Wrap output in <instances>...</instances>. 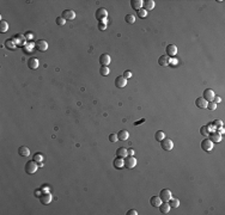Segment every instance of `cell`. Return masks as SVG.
Instances as JSON below:
<instances>
[{
    "label": "cell",
    "instance_id": "obj_41",
    "mask_svg": "<svg viewBox=\"0 0 225 215\" xmlns=\"http://www.w3.org/2000/svg\"><path fill=\"white\" fill-rule=\"evenodd\" d=\"M213 124H214V125H217V127H218V125H219V127H221V125H223V122H221V121L216 120V121L213 122Z\"/></svg>",
    "mask_w": 225,
    "mask_h": 215
},
{
    "label": "cell",
    "instance_id": "obj_3",
    "mask_svg": "<svg viewBox=\"0 0 225 215\" xmlns=\"http://www.w3.org/2000/svg\"><path fill=\"white\" fill-rule=\"evenodd\" d=\"M123 160H124V167H126V169L132 170L133 167L136 166V159L133 155H127Z\"/></svg>",
    "mask_w": 225,
    "mask_h": 215
},
{
    "label": "cell",
    "instance_id": "obj_22",
    "mask_svg": "<svg viewBox=\"0 0 225 215\" xmlns=\"http://www.w3.org/2000/svg\"><path fill=\"white\" fill-rule=\"evenodd\" d=\"M150 203H151V206H152V207L158 208V207L160 206V203H162V200H160V197H159V196H152V197H151V200H150Z\"/></svg>",
    "mask_w": 225,
    "mask_h": 215
},
{
    "label": "cell",
    "instance_id": "obj_40",
    "mask_svg": "<svg viewBox=\"0 0 225 215\" xmlns=\"http://www.w3.org/2000/svg\"><path fill=\"white\" fill-rule=\"evenodd\" d=\"M127 215H138V211H136L135 209H131V210H128Z\"/></svg>",
    "mask_w": 225,
    "mask_h": 215
},
{
    "label": "cell",
    "instance_id": "obj_10",
    "mask_svg": "<svg viewBox=\"0 0 225 215\" xmlns=\"http://www.w3.org/2000/svg\"><path fill=\"white\" fill-rule=\"evenodd\" d=\"M126 85H127V79L123 78L122 75H119V77L115 79V86L117 88H123Z\"/></svg>",
    "mask_w": 225,
    "mask_h": 215
},
{
    "label": "cell",
    "instance_id": "obj_29",
    "mask_svg": "<svg viewBox=\"0 0 225 215\" xmlns=\"http://www.w3.org/2000/svg\"><path fill=\"white\" fill-rule=\"evenodd\" d=\"M99 73H101V75H103V77H107V75H109L110 71H109L108 66H101V69H99Z\"/></svg>",
    "mask_w": 225,
    "mask_h": 215
},
{
    "label": "cell",
    "instance_id": "obj_18",
    "mask_svg": "<svg viewBox=\"0 0 225 215\" xmlns=\"http://www.w3.org/2000/svg\"><path fill=\"white\" fill-rule=\"evenodd\" d=\"M18 154L20 157H29L30 155V149L27 146H20L18 148Z\"/></svg>",
    "mask_w": 225,
    "mask_h": 215
},
{
    "label": "cell",
    "instance_id": "obj_5",
    "mask_svg": "<svg viewBox=\"0 0 225 215\" xmlns=\"http://www.w3.org/2000/svg\"><path fill=\"white\" fill-rule=\"evenodd\" d=\"M160 146H162V148H163L164 151H171L174 148V142L170 140L169 137H165V139H163V140L160 141Z\"/></svg>",
    "mask_w": 225,
    "mask_h": 215
},
{
    "label": "cell",
    "instance_id": "obj_24",
    "mask_svg": "<svg viewBox=\"0 0 225 215\" xmlns=\"http://www.w3.org/2000/svg\"><path fill=\"white\" fill-rule=\"evenodd\" d=\"M158 208L160 209L162 214H168L170 211V204L168 203V202H163V203H160V206Z\"/></svg>",
    "mask_w": 225,
    "mask_h": 215
},
{
    "label": "cell",
    "instance_id": "obj_21",
    "mask_svg": "<svg viewBox=\"0 0 225 215\" xmlns=\"http://www.w3.org/2000/svg\"><path fill=\"white\" fill-rule=\"evenodd\" d=\"M117 137H119V140H122V141H126L127 139L129 137V133L126 130V129H122L117 133Z\"/></svg>",
    "mask_w": 225,
    "mask_h": 215
},
{
    "label": "cell",
    "instance_id": "obj_36",
    "mask_svg": "<svg viewBox=\"0 0 225 215\" xmlns=\"http://www.w3.org/2000/svg\"><path fill=\"white\" fill-rule=\"evenodd\" d=\"M55 22H56V24H58V25H60V27H61V25H65V23H66V20H65L64 18H62V17H58Z\"/></svg>",
    "mask_w": 225,
    "mask_h": 215
},
{
    "label": "cell",
    "instance_id": "obj_28",
    "mask_svg": "<svg viewBox=\"0 0 225 215\" xmlns=\"http://www.w3.org/2000/svg\"><path fill=\"white\" fill-rule=\"evenodd\" d=\"M200 134H201L202 136H208V135H210L208 125H202V127L200 128Z\"/></svg>",
    "mask_w": 225,
    "mask_h": 215
},
{
    "label": "cell",
    "instance_id": "obj_6",
    "mask_svg": "<svg viewBox=\"0 0 225 215\" xmlns=\"http://www.w3.org/2000/svg\"><path fill=\"white\" fill-rule=\"evenodd\" d=\"M35 47H36V49L39 50V52L43 53V52H46V50L48 49V43L44 40H39V41H36Z\"/></svg>",
    "mask_w": 225,
    "mask_h": 215
},
{
    "label": "cell",
    "instance_id": "obj_27",
    "mask_svg": "<svg viewBox=\"0 0 225 215\" xmlns=\"http://www.w3.org/2000/svg\"><path fill=\"white\" fill-rule=\"evenodd\" d=\"M7 30H8V24H7V22L1 20V22H0V32L4 34V32H6Z\"/></svg>",
    "mask_w": 225,
    "mask_h": 215
},
{
    "label": "cell",
    "instance_id": "obj_14",
    "mask_svg": "<svg viewBox=\"0 0 225 215\" xmlns=\"http://www.w3.org/2000/svg\"><path fill=\"white\" fill-rule=\"evenodd\" d=\"M167 54H168L169 57L175 56V55L177 54V47L175 46V44H169V46L167 47Z\"/></svg>",
    "mask_w": 225,
    "mask_h": 215
},
{
    "label": "cell",
    "instance_id": "obj_33",
    "mask_svg": "<svg viewBox=\"0 0 225 215\" xmlns=\"http://www.w3.org/2000/svg\"><path fill=\"white\" fill-rule=\"evenodd\" d=\"M117 140H119L117 134H110V135H109V141H110V142L114 144V142H116Z\"/></svg>",
    "mask_w": 225,
    "mask_h": 215
},
{
    "label": "cell",
    "instance_id": "obj_31",
    "mask_svg": "<svg viewBox=\"0 0 225 215\" xmlns=\"http://www.w3.org/2000/svg\"><path fill=\"white\" fill-rule=\"evenodd\" d=\"M124 20H126L128 24H133L135 22V17L133 15H127L126 17H124Z\"/></svg>",
    "mask_w": 225,
    "mask_h": 215
},
{
    "label": "cell",
    "instance_id": "obj_17",
    "mask_svg": "<svg viewBox=\"0 0 225 215\" xmlns=\"http://www.w3.org/2000/svg\"><path fill=\"white\" fill-rule=\"evenodd\" d=\"M158 64H159L160 66H163V67L169 66V65H170V57H169L168 55H162V56L159 57V60H158Z\"/></svg>",
    "mask_w": 225,
    "mask_h": 215
},
{
    "label": "cell",
    "instance_id": "obj_1",
    "mask_svg": "<svg viewBox=\"0 0 225 215\" xmlns=\"http://www.w3.org/2000/svg\"><path fill=\"white\" fill-rule=\"evenodd\" d=\"M37 169H39V164L35 160H30L25 164V172L28 174H34L37 171Z\"/></svg>",
    "mask_w": 225,
    "mask_h": 215
},
{
    "label": "cell",
    "instance_id": "obj_26",
    "mask_svg": "<svg viewBox=\"0 0 225 215\" xmlns=\"http://www.w3.org/2000/svg\"><path fill=\"white\" fill-rule=\"evenodd\" d=\"M155 139L158 141V142H160L163 139H165V134H164V132H162V130H158V132H156V134H155Z\"/></svg>",
    "mask_w": 225,
    "mask_h": 215
},
{
    "label": "cell",
    "instance_id": "obj_13",
    "mask_svg": "<svg viewBox=\"0 0 225 215\" xmlns=\"http://www.w3.org/2000/svg\"><path fill=\"white\" fill-rule=\"evenodd\" d=\"M202 98H205L207 102H212L213 100V98H214V92H213V90H211V88H206V90L204 91V97Z\"/></svg>",
    "mask_w": 225,
    "mask_h": 215
},
{
    "label": "cell",
    "instance_id": "obj_38",
    "mask_svg": "<svg viewBox=\"0 0 225 215\" xmlns=\"http://www.w3.org/2000/svg\"><path fill=\"white\" fill-rule=\"evenodd\" d=\"M98 29L101 30V31L105 30V29H107V24H105V23H103V22H99V23H98Z\"/></svg>",
    "mask_w": 225,
    "mask_h": 215
},
{
    "label": "cell",
    "instance_id": "obj_8",
    "mask_svg": "<svg viewBox=\"0 0 225 215\" xmlns=\"http://www.w3.org/2000/svg\"><path fill=\"white\" fill-rule=\"evenodd\" d=\"M61 17L65 20H73L74 18H76V12H74L73 10H65L64 12H62Z\"/></svg>",
    "mask_w": 225,
    "mask_h": 215
},
{
    "label": "cell",
    "instance_id": "obj_15",
    "mask_svg": "<svg viewBox=\"0 0 225 215\" xmlns=\"http://www.w3.org/2000/svg\"><path fill=\"white\" fill-rule=\"evenodd\" d=\"M112 165H114V167L115 169H122V167H124V160H123V158H119V157H116L115 159H114V161H112Z\"/></svg>",
    "mask_w": 225,
    "mask_h": 215
},
{
    "label": "cell",
    "instance_id": "obj_37",
    "mask_svg": "<svg viewBox=\"0 0 225 215\" xmlns=\"http://www.w3.org/2000/svg\"><path fill=\"white\" fill-rule=\"evenodd\" d=\"M6 47L10 48V49H15V48H16V46L13 44L12 40H7V41H6Z\"/></svg>",
    "mask_w": 225,
    "mask_h": 215
},
{
    "label": "cell",
    "instance_id": "obj_34",
    "mask_svg": "<svg viewBox=\"0 0 225 215\" xmlns=\"http://www.w3.org/2000/svg\"><path fill=\"white\" fill-rule=\"evenodd\" d=\"M138 16H139L140 18H145V17L147 16V11L144 10V8H140V10L138 11Z\"/></svg>",
    "mask_w": 225,
    "mask_h": 215
},
{
    "label": "cell",
    "instance_id": "obj_42",
    "mask_svg": "<svg viewBox=\"0 0 225 215\" xmlns=\"http://www.w3.org/2000/svg\"><path fill=\"white\" fill-rule=\"evenodd\" d=\"M213 102H214L216 104H218V103L221 102V99H220V97H214V98H213Z\"/></svg>",
    "mask_w": 225,
    "mask_h": 215
},
{
    "label": "cell",
    "instance_id": "obj_39",
    "mask_svg": "<svg viewBox=\"0 0 225 215\" xmlns=\"http://www.w3.org/2000/svg\"><path fill=\"white\" fill-rule=\"evenodd\" d=\"M123 78H126V79H129V78H132V72L131 71H124L123 72V75H122Z\"/></svg>",
    "mask_w": 225,
    "mask_h": 215
},
{
    "label": "cell",
    "instance_id": "obj_19",
    "mask_svg": "<svg viewBox=\"0 0 225 215\" xmlns=\"http://www.w3.org/2000/svg\"><path fill=\"white\" fill-rule=\"evenodd\" d=\"M128 155V149L127 148H124V147H120V148H117V151H116V157H119V158H126Z\"/></svg>",
    "mask_w": 225,
    "mask_h": 215
},
{
    "label": "cell",
    "instance_id": "obj_43",
    "mask_svg": "<svg viewBox=\"0 0 225 215\" xmlns=\"http://www.w3.org/2000/svg\"><path fill=\"white\" fill-rule=\"evenodd\" d=\"M134 154V151L133 149H128V155H133Z\"/></svg>",
    "mask_w": 225,
    "mask_h": 215
},
{
    "label": "cell",
    "instance_id": "obj_16",
    "mask_svg": "<svg viewBox=\"0 0 225 215\" xmlns=\"http://www.w3.org/2000/svg\"><path fill=\"white\" fill-rule=\"evenodd\" d=\"M110 55L108 54H102L101 56H99V62H101V66H108L110 64Z\"/></svg>",
    "mask_w": 225,
    "mask_h": 215
},
{
    "label": "cell",
    "instance_id": "obj_2",
    "mask_svg": "<svg viewBox=\"0 0 225 215\" xmlns=\"http://www.w3.org/2000/svg\"><path fill=\"white\" fill-rule=\"evenodd\" d=\"M95 17H96L97 20L105 23V19H107V17H108V11H107L105 8H103V7L98 8V10L96 11V13H95Z\"/></svg>",
    "mask_w": 225,
    "mask_h": 215
},
{
    "label": "cell",
    "instance_id": "obj_11",
    "mask_svg": "<svg viewBox=\"0 0 225 215\" xmlns=\"http://www.w3.org/2000/svg\"><path fill=\"white\" fill-rule=\"evenodd\" d=\"M40 66V62H39V59H36V57H31L28 60V67L30 69H37Z\"/></svg>",
    "mask_w": 225,
    "mask_h": 215
},
{
    "label": "cell",
    "instance_id": "obj_23",
    "mask_svg": "<svg viewBox=\"0 0 225 215\" xmlns=\"http://www.w3.org/2000/svg\"><path fill=\"white\" fill-rule=\"evenodd\" d=\"M131 6L132 8H134L135 11H139L143 7V0H132L131 1Z\"/></svg>",
    "mask_w": 225,
    "mask_h": 215
},
{
    "label": "cell",
    "instance_id": "obj_9",
    "mask_svg": "<svg viewBox=\"0 0 225 215\" xmlns=\"http://www.w3.org/2000/svg\"><path fill=\"white\" fill-rule=\"evenodd\" d=\"M201 148L205 151V152H211L213 149V142H212L210 139H205L201 142Z\"/></svg>",
    "mask_w": 225,
    "mask_h": 215
},
{
    "label": "cell",
    "instance_id": "obj_35",
    "mask_svg": "<svg viewBox=\"0 0 225 215\" xmlns=\"http://www.w3.org/2000/svg\"><path fill=\"white\" fill-rule=\"evenodd\" d=\"M34 160L37 161V162H41V161L43 160V155H42L41 153H37V154L34 155Z\"/></svg>",
    "mask_w": 225,
    "mask_h": 215
},
{
    "label": "cell",
    "instance_id": "obj_4",
    "mask_svg": "<svg viewBox=\"0 0 225 215\" xmlns=\"http://www.w3.org/2000/svg\"><path fill=\"white\" fill-rule=\"evenodd\" d=\"M159 197H160L162 202H169L172 198V194L169 189H163V190H160V193H159Z\"/></svg>",
    "mask_w": 225,
    "mask_h": 215
},
{
    "label": "cell",
    "instance_id": "obj_12",
    "mask_svg": "<svg viewBox=\"0 0 225 215\" xmlns=\"http://www.w3.org/2000/svg\"><path fill=\"white\" fill-rule=\"evenodd\" d=\"M207 103L208 102L205 98H202V97H199V98L195 99V105L198 108H200V109H206L207 108Z\"/></svg>",
    "mask_w": 225,
    "mask_h": 215
},
{
    "label": "cell",
    "instance_id": "obj_32",
    "mask_svg": "<svg viewBox=\"0 0 225 215\" xmlns=\"http://www.w3.org/2000/svg\"><path fill=\"white\" fill-rule=\"evenodd\" d=\"M206 109H210V110L213 111V110H216V109H217V104L213 102V100H212V102H208V103H207V108H206Z\"/></svg>",
    "mask_w": 225,
    "mask_h": 215
},
{
    "label": "cell",
    "instance_id": "obj_44",
    "mask_svg": "<svg viewBox=\"0 0 225 215\" xmlns=\"http://www.w3.org/2000/svg\"><path fill=\"white\" fill-rule=\"evenodd\" d=\"M143 122H145V120H140V121H138V122H135L134 124H135V125H138L139 123H143Z\"/></svg>",
    "mask_w": 225,
    "mask_h": 215
},
{
    "label": "cell",
    "instance_id": "obj_7",
    "mask_svg": "<svg viewBox=\"0 0 225 215\" xmlns=\"http://www.w3.org/2000/svg\"><path fill=\"white\" fill-rule=\"evenodd\" d=\"M40 202L42 204H44V206H47V204H49L52 202V195L49 194V193H42L41 195H40Z\"/></svg>",
    "mask_w": 225,
    "mask_h": 215
},
{
    "label": "cell",
    "instance_id": "obj_30",
    "mask_svg": "<svg viewBox=\"0 0 225 215\" xmlns=\"http://www.w3.org/2000/svg\"><path fill=\"white\" fill-rule=\"evenodd\" d=\"M169 202H170V208H177L180 206V201L177 198H171Z\"/></svg>",
    "mask_w": 225,
    "mask_h": 215
},
{
    "label": "cell",
    "instance_id": "obj_20",
    "mask_svg": "<svg viewBox=\"0 0 225 215\" xmlns=\"http://www.w3.org/2000/svg\"><path fill=\"white\" fill-rule=\"evenodd\" d=\"M143 6H144V10L151 11L155 8V1L153 0H145V1H143Z\"/></svg>",
    "mask_w": 225,
    "mask_h": 215
},
{
    "label": "cell",
    "instance_id": "obj_25",
    "mask_svg": "<svg viewBox=\"0 0 225 215\" xmlns=\"http://www.w3.org/2000/svg\"><path fill=\"white\" fill-rule=\"evenodd\" d=\"M208 136H210L208 139H210V140L213 142V144H214V142H220V141H221V136H220L219 133H212V134H210Z\"/></svg>",
    "mask_w": 225,
    "mask_h": 215
}]
</instances>
